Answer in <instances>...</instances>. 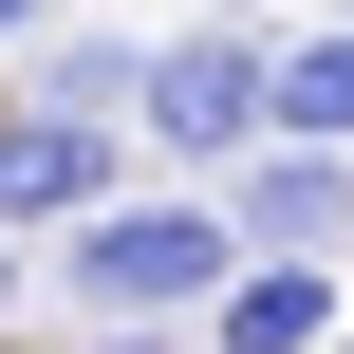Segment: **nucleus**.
<instances>
[{
  "label": "nucleus",
  "instance_id": "2",
  "mask_svg": "<svg viewBox=\"0 0 354 354\" xmlns=\"http://www.w3.org/2000/svg\"><path fill=\"white\" fill-rule=\"evenodd\" d=\"M261 75H280V37L187 19V37H149V56H131V131H149L168 168H224V149L261 131Z\"/></svg>",
  "mask_w": 354,
  "mask_h": 354
},
{
  "label": "nucleus",
  "instance_id": "8",
  "mask_svg": "<svg viewBox=\"0 0 354 354\" xmlns=\"http://www.w3.org/2000/svg\"><path fill=\"white\" fill-rule=\"evenodd\" d=\"M75 354H168V317H93V336H75Z\"/></svg>",
  "mask_w": 354,
  "mask_h": 354
},
{
  "label": "nucleus",
  "instance_id": "1",
  "mask_svg": "<svg viewBox=\"0 0 354 354\" xmlns=\"http://www.w3.org/2000/svg\"><path fill=\"white\" fill-rule=\"evenodd\" d=\"M243 243H224V205H75V317H205V280H224Z\"/></svg>",
  "mask_w": 354,
  "mask_h": 354
},
{
  "label": "nucleus",
  "instance_id": "4",
  "mask_svg": "<svg viewBox=\"0 0 354 354\" xmlns=\"http://www.w3.org/2000/svg\"><path fill=\"white\" fill-rule=\"evenodd\" d=\"M205 336L224 354H317L336 336V261H317V243H243V261L205 280Z\"/></svg>",
  "mask_w": 354,
  "mask_h": 354
},
{
  "label": "nucleus",
  "instance_id": "5",
  "mask_svg": "<svg viewBox=\"0 0 354 354\" xmlns=\"http://www.w3.org/2000/svg\"><path fill=\"white\" fill-rule=\"evenodd\" d=\"M93 187H112V112L19 93V112H0V224H75Z\"/></svg>",
  "mask_w": 354,
  "mask_h": 354
},
{
  "label": "nucleus",
  "instance_id": "9",
  "mask_svg": "<svg viewBox=\"0 0 354 354\" xmlns=\"http://www.w3.org/2000/svg\"><path fill=\"white\" fill-rule=\"evenodd\" d=\"M37 19H56V0H0V37H37Z\"/></svg>",
  "mask_w": 354,
  "mask_h": 354
},
{
  "label": "nucleus",
  "instance_id": "10",
  "mask_svg": "<svg viewBox=\"0 0 354 354\" xmlns=\"http://www.w3.org/2000/svg\"><path fill=\"white\" fill-rule=\"evenodd\" d=\"M0 299H19V224H0Z\"/></svg>",
  "mask_w": 354,
  "mask_h": 354
},
{
  "label": "nucleus",
  "instance_id": "6",
  "mask_svg": "<svg viewBox=\"0 0 354 354\" xmlns=\"http://www.w3.org/2000/svg\"><path fill=\"white\" fill-rule=\"evenodd\" d=\"M261 131H317V149H354V19H336V37H280V75H261Z\"/></svg>",
  "mask_w": 354,
  "mask_h": 354
},
{
  "label": "nucleus",
  "instance_id": "7",
  "mask_svg": "<svg viewBox=\"0 0 354 354\" xmlns=\"http://www.w3.org/2000/svg\"><path fill=\"white\" fill-rule=\"evenodd\" d=\"M131 56H149V37H56V75H37V93H56V112H112V131H131Z\"/></svg>",
  "mask_w": 354,
  "mask_h": 354
},
{
  "label": "nucleus",
  "instance_id": "11",
  "mask_svg": "<svg viewBox=\"0 0 354 354\" xmlns=\"http://www.w3.org/2000/svg\"><path fill=\"white\" fill-rule=\"evenodd\" d=\"M317 354H354V299H336V336H317Z\"/></svg>",
  "mask_w": 354,
  "mask_h": 354
},
{
  "label": "nucleus",
  "instance_id": "3",
  "mask_svg": "<svg viewBox=\"0 0 354 354\" xmlns=\"http://www.w3.org/2000/svg\"><path fill=\"white\" fill-rule=\"evenodd\" d=\"M205 205H224V243H317V261H336V243H354V149H317V131H243Z\"/></svg>",
  "mask_w": 354,
  "mask_h": 354
}]
</instances>
